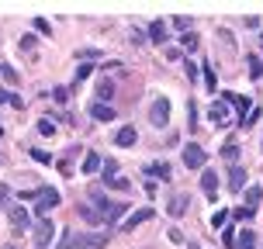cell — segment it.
<instances>
[{
  "mask_svg": "<svg viewBox=\"0 0 263 249\" xmlns=\"http://www.w3.org/2000/svg\"><path fill=\"white\" fill-rule=\"evenodd\" d=\"M250 80H263V59H256V52L250 55Z\"/></svg>",
  "mask_w": 263,
  "mask_h": 249,
  "instance_id": "22",
  "label": "cell"
},
{
  "mask_svg": "<svg viewBox=\"0 0 263 249\" xmlns=\"http://www.w3.org/2000/svg\"><path fill=\"white\" fill-rule=\"evenodd\" d=\"M187 249H201V246H197V242H187Z\"/></svg>",
  "mask_w": 263,
  "mask_h": 249,
  "instance_id": "45",
  "label": "cell"
},
{
  "mask_svg": "<svg viewBox=\"0 0 263 249\" xmlns=\"http://www.w3.org/2000/svg\"><path fill=\"white\" fill-rule=\"evenodd\" d=\"M145 222H153V208H135L128 218L118 225V232H132V228H139V225H145Z\"/></svg>",
  "mask_w": 263,
  "mask_h": 249,
  "instance_id": "6",
  "label": "cell"
},
{
  "mask_svg": "<svg viewBox=\"0 0 263 249\" xmlns=\"http://www.w3.org/2000/svg\"><path fill=\"white\" fill-rule=\"evenodd\" d=\"M35 31H42V35H49V21H45V17H35Z\"/></svg>",
  "mask_w": 263,
  "mask_h": 249,
  "instance_id": "38",
  "label": "cell"
},
{
  "mask_svg": "<svg viewBox=\"0 0 263 249\" xmlns=\"http://www.w3.org/2000/svg\"><path fill=\"white\" fill-rule=\"evenodd\" d=\"M39 131H42V135H52V131H55V125H52V118H42V125H39Z\"/></svg>",
  "mask_w": 263,
  "mask_h": 249,
  "instance_id": "34",
  "label": "cell"
},
{
  "mask_svg": "<svg viewBox=\"0 0 263 249\" xmlns=\"http://www.w3.org/2000/svg\"><path fill=\"white\" fill-rule=\"evenodd\" d=\"M101 177H118V163H115V159H104V170H101Z\"/></svg>",
  "mask_w": 263,
  "mask_h": 249,
  "instance_id": "30",
  "label": "cell"
},
{
  "mask_svg": "<svg viewBox=\"0 0 263 249\" xmlns=\"http://www.w3.org/2000/svg\"><path fill=\"white\" fill-rule=\"evenodd\" d=\"M208 118H211V125H229V121H232V114H229V104H225V101H218V104H211Z\"/></svg>",
  "mask_w": 263,
  "mask_h": 249,
  "instance_id": "13",
  "label": "cell"
},
{
  "mask_svg": "<svg viewBox=\"0 0 263 249\" xmlns=\"http://www.w3.org/2000/svg\"><path fill=\"white\" fill-rule=\"evenodd\" d=\"M7 222L14 225V232H28L31 228V215L25 204H7Z\"/></svg>",
  "mask_w": 263,
  "mask_h": 249,
  "instance_id": "4",
  "label": "cell"
},
{
  "mask_svg": "<svg viewBox=\"0 0 263 249\" xmlns=\"http://www.w3.org/2000/svg\"><path fill=\"white\" fill-rule=\"evenodd\" d=\"M14 101V93H7V90H0V104H11Z\"/></svg>",
  "mask_w": 263,
  "mask_h": 249,
  "instance_id": "43",
  "label": "cell"
},
{
  "mask_svg": "<svg viewBox=\"0 0 263 249\" xmlns=\"http://www.w3.org/2000/svg\"><path fill=\"white\" fill-rule=\"evenodd\" d=\"M0 135H4V128H0Z\"/></svg>",
  "mask_w": 263,
  "mask_h": 249,
  "instance_id": "48",
  "label": "cell"
},
{
  "mask_svg": "<svg viewBox=\"0 0 263 249\" xmlns=\"http://www.w3.org/2000/svg\"><path fill=\"white\" fill-rule=\"evenodd\" d=\"M222 159L236 166V159H239V145H236V142H225V145H222Z\"/></svg>",
  "mask_w": 263,
  "mask_h": 249,
  "instance_id": "21",
  "label": "cell"
},
{
  "mask_svg": "<svg viewBox=\"0 0 263 249\" xmlns=\"http://www.w3.org/2000/svg\"><path fill=\"white\" fill-rule=\"evenodd\" d=\"M263 201V190L260 187H246V208L250 211H256V204Z\"/></svg>",
  "mask_w": 263,
  "mask_h": 249,
  "instance_id": "20",
  "label": "cell"
},
{
  "mask_svg": "<svg viewBox=\"0 0 263 249\" xmlns=\"http://www.w3.org/2000/svg\"><path fill=\"white\" fill-rule=\"evenodd\" d=\"M187 125H191V131L197 128V104H194V101H191V121H187Z\"/></svg>",
  "mask_w": 263,
  "mask_h": 249,
  "instance_id": "40",
  "label": "cell"
},
{
  "mask_svg": "<svg viewBox=\"0 0 263 249\" xmlns=\"http://www.w3.org/2000/svg\"><path fill=\"white\" fill-rule=\"evenodd\" d=\"M236 242H239V239L232 236V225H229V228H222V246L225 249H236Z\"/></svg>",
  "mask_w": 263,
  "mask_h": 249,
  "instance_id": "26",
  "label": "cell"
},
{
  "mask_svg": "<svg viewBox=\"0 0 263 249\" xmlns=\"http://www.w3.org/2000/svg\"><path fill=\"white\" fill-rule=\"evenodd\" d=\"M31 159H39V163H49V152H42V149H31Z\"/></svg>",
  "mask_w": 263,
  "mask_h": 249,
  "instance_id": "41",
  "label": "cell"
},
{
  "mask_svg": "<svg viewBox=\"0 0 263 249\" xmlns=\"http://www.w3.org/2000/svg\"><path fill=\"white\" fill-rule=\"evenodd\" d=\"M236 249H256V232H253V228H242V236H239Z\"/></svg>",
  "mask_w": 263,
  "mask_h": 249,
  "instance_id": "19",
  "label": "cell"
},
{
  "mask_svg": "<svg viewBox=\"0 0 263 249\" xmlns=\"http://www.w3.org/2000/svg\"><path fill=\"white\" fill-rule=\"evenodd\" d=\"M166 35H170V25H166L163 17H156V21L149 25V42H153V45H166Z\"/></svg>",
  "mask_w": 263,
  "mask_h": 249,
  "instance_id": "10",
  "label": "cell"
},
{
  "mask_svg": "<svg viewBox=\"0 0 263 249\" xmlns=\"http://www.w3.org/2000/svg\"><path fill=\"white\" fill-rule=\"evenodd\" d=\"M149 121H153L156 128H166V125H170V101H166V97H156V101H153Z\"/></svg>",
  "mask_w": 263,
  "mask_h": 249,
  "instance_id": "5",
  "label": "cell"
},
{
  "mask_svg": "<svg viewBox=\"0 0 263 249\" xmlns=\"http://www.w3.org/2000/svg\"><path fill=\"white\" fill-rule=\"evenodd\" d=\"M90 118H97V121H115V107H107V104H90Z\"/></svg>",
  "mask_w": 263,
  "mask_h": 249,
  "instance_id": "18",
  "label": "cell"
},
{
  "mask_svg": "<svg viewBox=\"0 0 263 249\" xmlns=\"http://www.w3.org/2000/svg\"><path fill=\"white\" fill-rule=\"evenodd\" d=\"M166 239H170L173 246H180V242H184V232H180L177 225H170V232H166Z\"/></svg>",
  "mask_w": 263,
  "mask_h": 249,
  "instance_id": "31",
  "label": "cell"
},
{
  "mask_svg": "<svg viewBox=\"0 0 263 249\" xmlns=\"http://www.w3.org/2000/svg\"><path fill=\"white\" fill-rule=\"evenodd\" d=\"M260 45H263V31H260Z\"/></svg>",
  "mask_w": 263,
  "mask_h": 249,
  "instance_id": "46",
  "label": "cell"
},
{
  "mask_svg": "<svg viewBox=\"0 0 263 249\" xmlns=\"http://www.w3.org/2000/svg\"><path fill=\"white\" fill-rule=\"evenodd\" d=\"M180 42H184V49H187V52H197V45H201V42H197V35H194V31H187V35H184V39H180Z\"/></svg>",
  "mask_w": 263,
  "mask_h": 249,
  "instance_id": "27",
  "label": "cell"
},
{
  "mask_svg": "<svg viewBox=\"0 0 263 249\" xmlns=\"http://www.w3.org/2000/svg\"><path fill=\"white\" fill-rule=\"evenodd\" d=\"M229 190H232V194L246 190V170H242V166H232V170H229Z\"/></svg>",
  "mask_w": 263,
  "mask_h": 249,
  "instance_id": "14",
  "label": "cell"
},
{
  "mask_svg": "<svg viewBox=\"0 0 263 249\" xmlns=\"http://www.w3.org/2000/svg\"><path fill=\"white\" fill-rule=\"evenodd\" d=\"M4 249H14V246H4Z\"/></svg>",
  "mask_w": 263,
  "mask_h": 249,
  "instance_id": "47",
  "label": "cell"
},
{
  "mask_svg": "<svg viewBox=\"0 0 263 249\" xmlns=\"http://www.w3.org/2000/svg\"><path fill=\"white\" fill-rule=\"evenodd\" d=\"M80 166H83V173H87V177H97V173L104 170V159H101V156L90 149V152L83 156V163H80Z\"/></svg>",
  "mask_w": 263,
  "mask_h": 249,
  "instance_id": "12",
  "label": "cell"
},
{
  "mask_svg": "<svg viewBox=\"0 0 263 249\" xmlns=\"http://www.w3.org/2000/svg\"><path fill=\"white\" fill-rule=\"evenodd\" d=\"M0 76L7 80V83H17V73H14L11 66H0Z\"/></svg>",
  "mask_w": 263,
  "mask_h": 249,
  "instance_id": "32",
  "label": "cell"
},
{
  "mask_svg": "<svg viewBox=\"0 0 263 249\" xmlns=\"http://www.w3.org/2000/svg\"><path fill=\"white\" fill-rule=\"evenodd\" d=\"M142 173H145V177H156V180H173V166H170V163H163V159H159V163H149Z\"/></svg>",
  "mask_w": 263,
  "mask_h": 249,
  "instance_id": "11",
  "label": "cell"
},
{
  "mask_svg": "<svg viewBox=\"0 0 263 249\" xmlns=\"http://www.w3.org/2000/svg\"><path fill=\"white\" fill-rule=\"evenodd\" d=\"M187 66V80H197V66L194 63H184Z\"/></svg>",
  "mask_w": 263,
  "mask_h": 249,
  "instance_id": "42",
  "label": "cell"
},
{
  "mask_svg": "<svg viewBox=\"0 0 263 249\" xmlns=\"http://www.w3.org/2000/svg\"><path fill=\"white\" fill-rule=\"evenodd\" d=\"M52 236H55V225L49 222V218H39V222H35V246H39V249H49Z\"/></svg>",
  "mask_w": 263,
  "mask_h": 249,
  "instance_id": "7",
  "label": "cell"
},
{
  "mask_svg": "<svg viewBox=\"0 0 263 249\" xmlns=\"http://www.w3.org/2000/svg\"><path fill=\"white\" fill-rule=\"evenodd\" d=\"M90 69H93V66H80V69H77V83H83V80L90 76Z\"/></svg>",
  "mask_w": 263,
  "mask_h": 249,
  "instance_id": "39",
  "label": "cell"
},
{
  "mask_svg": "<svg viewBox=\"0 0 263 249\" xmlns=\"http://www.w3.org/2000/svg\"><path fill=\"white\" fill-rule=\"evenodd\" d=\"M232 218H239V222H246V218H253V211H250V208H236V211H232Z\"/></svg>",
  "mask_w": 263,
  "mask_h": 249,
  "instance_id": "35",
  "label": "cell"
},
{
  "mask_svg": "<svg viewBox=\"0 0 263 249\" xmlns=\"http://www.w3.org/2000/svg\"><path fill=\"white\" fill-rule=\"evenodd\" d=\"M21 52H35V39H31V35H25V39H21Z\"/></svg>",
  "mask_w": 263,
  "mask_h": 249,
  "instance_id": "33",
  "label": "cell"
},
{
  "mask_svg": "<svg viewBox=\"0 0 263 249\" xmlns=\"http://www.w3.org/2000/svg\"><path fill=\"white\" fill-rule=\"evenodd\" d=\"M187 201H191L187 194H177V197H170V204H166V215H170V218H180V215L187 211Z\"/></svg>",
  "mask_w": 263,
  "mask_h": 249,
  "instance_id": "16",
  "label": "cell"
},
{
  "mask_svg": "<svg viewBox=\"0 0 263 249\" xmlns=\"http://www.w3.org/2000/svg\"><path fill=\"white\" fill-rule=\"evenodd\" d=\"M111 239L104 232H63V242L55 249H104Z\"/></svg>",
  "mask_w": 263,
  "mask_h": 249,
  "instance_id": "1",
  "label": "cell"
},
{
  "mask_svg": "<svg viewBox=\"0 0 263 249\" xmlns=\"http://www.w3.org/2000/svg\"><path fill=\"white\" fill-rule=\"evenodd\" d=\"M104 184L115 187V190H128V180H125V177H104Z\"/></svg>",
  "mask_w": 263,
  "mask_h": 249,
  "instance_id": "24",
  "label": "cell"
},
{
  "mask_svg": "<svg viewBox=\"0 0 263 249\" xmlns=\"http://www.w3.org/2000/svg\"><path fill=\"white\" fill-rule=\"evenodd\" d=\"M225 104H232L236 107V118H239V125L250 118V111H253V104H250V97H242V93H225Z\"/></svg>",
  "mask_w": 263,
  "mask_h": 249,
  "instance_id": "8",
  "label": "cell"
},
{
  "mask_svg": "<svg viewBox=\"0 0 263 249\" xmlns=\"http://www.w3.org/2000/svg\"><path fill=\"white\" fill-rule=\"evenodd\" d=\"M80 215H83V218H87V222H104V218H101V215H97V208H93V204H80Z\"/></svg>",
  "mask_w": 263,
  "mask_h": 249,
  "instance_id": "23",
  "label": "cell"
},
{
  "mask_svg": "<svg viewBox=\"0 0 263 249\" xmlns=\"http://www.w3.org/2000/svg\"><path fill=\"white\" fill-rule=\"evenodd\" d=\"M7 197H11V190H7V184H0V204H4Z\"/></svg>",
  "mask_w": 263,
  "mask_h": 249,
  "instance_id": "44",
  "label": "cell"
},
{
  "mask_svg": "<svg viewBox=\"0 0 263 249\" xmlns=\"http://www.w3.org/2000/svg\"><path fill=\"white\" fill-rule=\"evenodd\" d=\"M52 97L59 101V104H66V101H69V90H66V87H59V90H52Z\"/></svg>",
  "mask_w": 263,
  "mask_h": 249,
  "instance_id": "37",
  "label": "cell"
},
{
  "mask_svg": "<svg viewBox=\"0 0 263 249\" xmlns=\"http://www.w3.org/2000/svg\"><path fill=\"white\" fill-rule=\"evenodd\" d=\"M260 118H263V107L256 104V107H253V111H250V118L242 121V128H253V125H256V121H260Z\"/></svg>",
  "mask_w": 263,
  "mask_h": 249,
  "instance_id": "25",
  "label": "cell"
},
{
  "mask_svg": "<svg viewBox=\"0 0 263 249\" xmlns=\"http://www.w3.org/2000/svg\"><path fill=\"white\" fill-rule=\"evenodd\" d=\"M166 59H170V63H180V59H184V52H180V49H173V45H170V49H166Z\"/></svg>",
  "mask_w": 263,
  "mask_h": 249,
  "instance_id": "36",
  "label": "cell"
},
{
  "mask_svg": "<svg viewBox=\"0 0 263 249\" xmlns=\"http://www.w3.org/2000/svg\"><path fill=\"white\" fill-rule=\"evenodd\" d=\"M173 28H180V31H191V28H194V21H191V17H184V14H180V17H173Z\"/></svg>",
  "mask_w": 263,
  "mask_h": 249,
  "instance_id": "29",
  "label": "cell"
},
{
  "mask_svg": "<svg viewBox=\"0 0 263 249\" xmlns=\"http://www.w3.org/2000/svg\"><path fill=\"white\" fill-rule=\"evenodd\" d=\"M115 142H118L121 149H128V145H135V142H139V131L132 128V125H121V128H118V135H115Z\"/></svg>",
  "mask_w": 263,
  "mask_h": 249,
  "instance_id": "15",
  "label": "cell"
},
{
  "mask_svg": "<svg viewBox=\"0 0 263 249\" xmlns=\"http://www.w3.org/2000/svg\"><path fill=\"white\" fill-rule=\"evenodd\" d=\"M232 218V211H215V218H211V225L215 228H225V222Z\"/></svg>",
  "mask_w": 263,
  "mask_h": 249,
  "instance_id": "28",
  "label": "cell"
},
{
  "mask_svg": "<svg viewBox=\"0 0 263 249\" xmlns=\"http://www.w3.org/2000/svg\"><path fill=\"white\" fill-rule=\"evenodd\" d=\"M55 204H63V197H59V190H55V187L45 184V187H39V190H35V211H39L42 218H45Z\"/></svg>",
  "mask_w": 263,
  "mask_h": 249,
  "instance_id": "2",
  "label": "cell"
},
{
  "mask_svg": "<svg viewBox=\"0 0 263 249\" xmlns=\"http://www.w3.org/2000/svg\"><path fill=\"white\" fill-rule=\"evenodd\" d=\"M204 163H208V152L201 149V142H187L184 145V166L187 170H204Z\"/></svg>",
  "mask_w": 263,
  "mask_h": 249,
  "instance_id": "3",
  "label": "cell"
},
{
  "mask_svg": "<svg viewBox=\"0 0 263 249\" xmlns=\"http://www.w3.org/2000/svg\"><path fill=\"white\" fill-rule=\"evenodd\" d=\"M201 190H204V197H208V201H215V197H218V173L208 170V166L201 170Z\"/></svg>",
  "mask_w": 263,
  "mask_h": 249,
  "instance_id": "9",
  "label": "cell"
},
{
  "mask_svg": "<svg viewBox=\"0 0 263 249\" xmlns=\"http://www.w3.org/2000/svg\"><path fill=\"white\" fill-rule=\"evenodd\" d=\"M115 97V80H101L97 83V104H107Z\"/></svg>",
  "mask_w": 263,
  "mask_h": 249,
  "instance_id": "17",
  "label": "cell"
}]
</instances>
